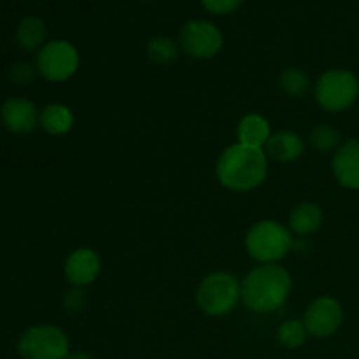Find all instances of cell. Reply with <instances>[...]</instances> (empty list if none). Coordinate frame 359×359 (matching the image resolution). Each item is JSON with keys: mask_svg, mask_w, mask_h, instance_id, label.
<instances>
[{"mask_svg": "<svg viewBox=\"0 0 359 359\" xmlns=\"http://www.w3.org/2000/svg\"><path fill=\"white\" fill-rule=\"evenodd\" d=\"M293 235L287 226L276 219H262L249 228L245 251L259 265L279 263L293 249Z\"/></svg>", "mask_w": 359, "mask_h": 359, "instance_id": "cell-3", "label": "cell"}, {"mask_svg": "<svg viewBox=\"0 0 359 359\" xmlns=\"http://www.w3.org/2000/svg\"><path fill=\"white\" fill-rule=\"evenodd\" d=\"M332 170L337 182L342 188L359 189V140L349 139L340 144L339 149L333 153Z\"/></svg>", "mask_w": 359, "mask_h": 359, "instance_id": "cell-12", "label": "cell"}, {"mask_svg": "<svg viewBox=\"0 0 359 359\" xmlns=\"http://www.w3.org/2000/svg\"><path fill=\"white\" fill-rule=\"evenodd\" d=\"M46 41V27L41 18L27 16L16 28V42L25 51H35L42 48Z\"/></svg>", "mask_w": 359, "mask_h": 359, "instance_id": "cell-17", "label": "cell"}, {"mask_svg": "<svg viewBox=\"0 0 359 359\" xmlns=\"http://www.w3.org/2000/svg\"><path fill=\"white\" fill-rule=\"evenodd\" d=\"M359 97V79L349 69H330L318 77L314 84V98L326 112L347 111Z\"/></svg>", "mask_w": 359, "mask_h": 359, "instance_id": "cell-5", "label": "cell"}, {"mask_svg": "<svg viewBox=\"0 0 359 359\" xmlns=\"http://www.w3.org/2000/svg\"><path fill=\"white\" fill-rule=\"evenodd\" d=\"M35 74H37V67L27 62H18L11 67L9 79L16 86H28V84L34 83Z\"/></svg>", "mask_w": 359, "mask_h": 359, "instance_id": "cell-22", "label": "cell"}, {"mask_svg": "<svg viewBox=\"0 0 359 359\" xmlns=\"http://www.w3.org/2000/svg\"><path fill=\"white\" fill-rule=\"evenodd\" d=\"M0 119L9 132L20 133V135L32 133L37 126H41L39 125L41 114L37 107L34 102L23 97H13L4 102L0 109Z\"/></svg>", "mask_w": 359, "mask_h": 359, "instance_id": "cell-11", "label": "cell"}, {"mask_svg": "<svg viewBox=\"0 0 359 359\" xmlns=\"http://www.w3.org/2000/svg\"><path fill=\"white\" fill-rule=\"evenodd\" d=\"M84 305H86V294H84L83 287H72L63 294V307L69 312L83 311Z\"/></svg>", "mask_w": 359, "mask_h": 359, "instance_id": "cell-23", "label": "cell"}, {"mask_svg": "<svg viewBox=\"0 0 359 359\" xmlns=\"http://www.w3.org/2000/svg\"><path fill=\"white\" fill-rule=\"evenodd\" d=\"M81 65V55L69 41H51L37 53V72L49 83H63L76 76Z\"/></svg>", "mask_w": 359, "mask_h": 359, "instance_id": "cell-7", "label": "cell"}, {"mask_svg": "<svg viewBox=\"0 0 359 359\" xmlns=\"http://www.w3.org/2000/svg\"><path fill=\"white\" fill-rule=\"evenodd\" d=\"M305 140L293 130H280L272 133L269 144L265 146L266 156L273 158L280 163H291L297 161L304 154Z\"/></svg>", "mask_w": 359, "mask_h": 359, "instance_id": "cell-13", "label": "cell"}, {"mask_svg": "<svg viewBox=\"0 0 359 359\" xmlns=\"http://www.w3.org/2000/svg\"><path fill=\"white\" fill-rule=\"evenodd\" d=\"M74 123H76V118L70 107L63 104H49L42 109L39 125L49 135L60 137L69 133L74 128Z\"/></svg>", "mask_w": 359, "mask_h": 359, "instance_id": "cell-16", "label": "cell"}, {"mask_svg": "<svg viewBox=\"0 0 359 359\" xmlns=\"http://www.w3.org/2000/svg\"><path fill=\"white\" fill-rule=\"evenodd\" d=\"M307 337L304 319H287L277 328V342L286 349H298L307 342Z\"/></svg>", "mask_w": 359, "mask_h": 359, "instance_id": "cell-21", "label": "cell"}, {"mask_svg": "<svg viewBox=\"0 0 359 359\" xmlns=\"http://www.w3.org/2000/svg\"><path fill=\"white\" fill-rule=\"evenodd\" d=\"M305 328L316 339H330L344 323V309L337 298L319 297L312 302L304 314Z\"/></svg>", "mask_w": 359, "mask_h": 359, "instance_id": "cell-9", "label": "cell"}, {"mask_svg": "<svg viewBox=\"0 0 359 359\" xmlns=\"http://www.w3.org/2000/svg\"><path fill=\"white\" fill-rule=\"evenodd\" d=\"M67 359H95V358L88 353H72L69 354V358Z\"/></svg>", "mask_w": 359, "mask_h": 359, "instance_id": "cell-25", "label": "cell"}, {"mask_svg": "<svg viewBox=\"0 0 359 359\" xmlns=\"http://www.w3.org/2000/svg\"><path fill=\"white\" fill-rule=\"evenodd\" d=\"M323 209L314 202H302L291 210L290 214V230L298 237H309L321 228Z\"/></svg>", "mask_w": 359, "mask_h": 359, "instance_id": "cell-15", "label": "cell"}, {"mask_svg": "<svg viewBox=\"0 0 359 359\" xmlns=\"http://www.w3.org/2000/svg\"><path fill=\"white\" fill-rule=\"evenodd\" d=\"M309 142L318 153H333L342 144V133L335 126L323 123V125L312 128L311 135H309Z\"/></svg>", "mask_w": 359, "mask_h": 359, "instance_id": "cell-20", "label": "cell"}, {"mask_svg": "<svg viewBox=\"0 0 359 359\" xmlns=\"http://www.w3.org/2000/svg\"><path fill=\"white\" fill-rule=\"evenodd\" d=\"M102 270V258L95 249L77 248L65 259V279L74 287H86L98 279Z\"/></svg>", "mask_w": 359, "mask_h": 359, "instance_id": "cell-10", "label": "cell"}, {"mask_svg": "<svg viewBox=\"0 0 359 359\" xmlns=\"http://www.w3.org/2000/svg\"><path fill=\"white\" fill-rule=\"evenodd\" d=\"M269 175V156L265 149L237 142L226 147L216 161V177L223 188L248 193L265 182Z\"/></svg>", "mask_w": 359, "mask_h": 359, "instance_id": "cell-1", "label": "cell"}, {"mask_svg": "<svg viewBox=\"0 0 359 359\" xmlns=\"http://www.w3.org/2000/svg\"><path fill=\"white\" fill-rule=\"evenodd\" d=\"M18 353L23 359H67L70 354L69 337L58 326H32L20 337Z\"/></svg>", "mask_w": 359, "mask_h": 359, "instance_id": "cell-6", "label": "cell"}, {"mask_svg": "<svg viewBox=\"0 0 359 359\" xmlns=\"http://www.w3.org/2000/svg\"><path fill=\"white\" fill-rule=\"evenodd\" d=\"M293 290L291 273L279 263L258 265L241 280L242 304L256 314H270L283 307Z\"/></svg>", "mask_w": 359, "mask_h": 359, "instance_id": "cell-2", "label": "cell"}, {"mask_svg": "<svg viewBox=\"0 0 359 359\" xmlns=\"http://www.w3.org/2000/svg\"><path fill=\"white\" fill-rule=\"evenodd\" d=\"M241 4L242 0H202V6L205 7V11L212 14H230L235 9H238Z\"/></svg>", "mask_w": 359, "mask_h": 359, "instance_id": "cell-24", "label": "cell"}, {"mask_svg": "<svg viewBox=\"0 0 359 359\" xmlns=\"http://www.w3.org/2000/svg\"><path fill=\"white\" fill-rule=\"evenodd\" d=\"M279 84L283 91L290 97L300 98L311 88V77L300 67H286L279 76Z\"/></svg>", "mask_w": 359, "mask_h": 359, "instance_id": "cell-19", "label": "cell"}, {"mask_svg": "<svg viewBox=\"0 0 359 359\" xmlns=\"http://www.w3.org/2000/svg\"><path fill=\"white\" fill-rule=\"evenodd\" d=\"M182 51L196 60H210L219 55L224 39L219 28L207 20H191L182 27L181 35Z\"/></svg>", "mask_w": 359, "mask_h": 359, "instance_id": "cell-8", "label": "cell"}, {"mask_svg": "<svg viewBox=\"0 0 359 359\" xmlns=\"http://www.w3.org/2000/svg\"><path fill=\"white\" fill-rule=\"evenodd\" d=\"M242 302L241 280L230 272H212L205 276L196 290V305L203 314L221 318L235 311Z\"/></svg>", "mask_w": 359, "mask_h": 359, "instance_id": "cell-4", "label": "cell"}, {"mask_svg": "<svg viewBox=\"0 0 359 359\" xmlns=\"http://www.w3.org/2000/svg\"><path fill=\"white\" fill-rule=\"evenodd\" d=\"M237 137L238 142L244 144V146L265 149L270 137H272L269 119L262 114H256V112L245 114L237 125Z\"/></svg>", "mask_w": 359, "mask_h": 359, "instance_id": "cell-14", "label": "cell"}, {"mask_svg": "<svg viewBox=\"0 0 359 359\" xmlns=\"http://www.w3.org/2000/svg\"><path fill=\"white\" fill-rule=\"evenodd\" d=\"M147 58L156 65H170L177 60L179 46L174 39L167 35H156L147 42Z\"/></svg>", "mask_w": 359, "mask_h": 359, "instance_id": "cell-18", "label": "cell"}]
</instances>
